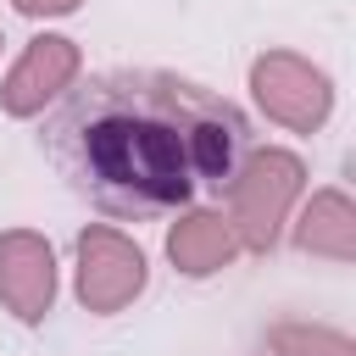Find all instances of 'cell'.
Wrapping results in <instances>:
<instances>
[{
  "instance_id": "5",
  "label": "cell",
  "mask_w": 356,
  "mask_h": 356,
  "mask_svg": "<svg viewBox=\"0 0 356 356\" xmlns=\"http://www.w3.org/2000/svg\"><path fill=\"white\" fill-rule=\"evenodd\" d=\"M78 67H83V50L67 39V33H39L22 44L17 67L6 72L0 83V111L6 117H39L50 100H61L72 83H78Z\"/></svg>"
},
{
  "instance_id": "10",
  "label": "cell",
  "mask_w": 356,
  "mask_h": 356,
  "mask_svg": "<svg viewBox=\"0 0 356 356\" xmlns=\"http://www.w3.org/2000/svg\"><path fill=\"white\" fill-rule=\"evenodd\" d=\"M22 17H72L83 0H11Z\"/></svg>"
},
{
  "instance_id": "9",
  "label": "cell",
  "mask_w": 356,
  "mask_h": 356,
  "mask_svg": "<svg viewBox=\"0 0 356 356\" xmlns=\"http://www.w3.org/2000/svg\"><path fill=\"white\" fill-rule=\"evenodd\" d=\"M267 350L273 356H356V339L334 323H273L267 328Z\"/></svg>"
},
{
  "instance_id": "4",
  "label": "cell",
  "mask_w": 356,
  "mask_h": 356,
  "mask_svg": "<svg viewBox=\"0 0 356 356\" xmlns=\"http://www.w3.org/2000/svg\"><path fill=\"white\" fill-rule=\"evenodd\" d=\"M150 284V261L145 250L122 234V228H106V222H89L78 234V306L95 312V317H111L122 306H134Z\"/></svg>"
},
{
  "instance_id": "6",
  "label": "cell",
  "mask_w": 356,
  "mask_h": 356,
  "mask_svg": "<svg viewBox=\"0 0 356 356\" xmlns=\"http://www.w3.org/2000/svg\"><path fill=\"white\" fill-rule=\"evenodd\" d=\"M0 306L17 323H44L56 306V250L33 228L0 234Z\"/></svg>"
},
{
  "instance_id": "3",
  "label": "cell",
  "mask_w": 356,
  "mask_h": 356,
  "mask_svg": "<svg viewBox=\"0 0 356 356\" xmlns=\"http://www.w3.org/2000/svg\"><path fill=\"white\" fill-rule=\"evenodd\" d=\"M250 95L289 134H317L334 111V78L295 50H261L250 61Z\"/></svg>"
},
{
  "instance_id": "1",
  "label": "cell",
  "mask_w": 356,
  "mask_h": 356,
  "mask_svg": "<svg viewBox=\"0 0 356 356\" xmlns=\"http://www.w3.org/2000/svg\"><path fill=\"white\" fill-rule=\"evenodd\" d=\"M56 172L106 217L184 211L195 195H222L250 150L245 111L161 67H111L72 83L39 134Z\"/></svg>"
},
{
  "instance_id": "8",
  "label": "cell",
  "mask_w": 356,
  "mask_h": 356,
  "mask_svg": "<svg viewBox=\"0 0 356 356\" xmlns=\"http://www.w3.org/2000/svg\"><path fill=\"white\" fill-rule=\"evenodd\" d=\"M289 239H295V250H306V256H323V261H356V200L339 189V184H328V189H317L306 206H300V217L289 222Z\"/></svg>"
},
{
  "instance_id": "2",
  "label": "cell",
  "mask_w": 356,
  "mask_h": 356,
  "mask_svg": "<svg viewBox=\"0 0 356 356\" xmlns=\"http://www.w3.org/2000/svg\"><path fill=\"white\" fill-rule=\"evenodd\" d=\"M300 189H306V161H300L295 150H284V145H256V150H245L239 167H234V178L222 184V200H228L222 217H228L239 250L267 256V250L278 245V234H284Z\"/></svg>"
},
{
  "instance_id": "11",
  "label": "cell",
  "mask_w": 356,
  "mask_h": 356,
  "mask_svg": "<svg viewBox=\"0 0 356 356\" xmlns=\"http://www.w3.org/2000/svg\"><path fill=\"white\" fill-rule=\"evenodd\" d=\"M0 44H6V39H0Z\"/></svg>"
},
{
  "instance_id": "7",
  "label": "cell",
  "mask_w": 356,
  "mask_h": 356,
  "mask_svg": "<svg viewBox=\"0 0 356 356\" xmlns=\"http://www.w3.org/2000/svg\"><path fill=\"white\" fill-rule=\"evenodd\" d=\"M239 256V239L217 206H184L178 222L167 228V261L184 278H211Z\"/></svg>"
}]
</instances>
